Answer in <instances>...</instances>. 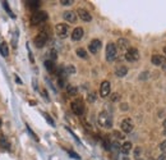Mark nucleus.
Masks as SVG:
<instances>
[{
    "instance_id": "7c9ffc66",
    "label": "nucleus",
    "mask_w": 166,
    "mask_h": 160,
    "mask_svg": "<svg viewBox=\"0 0 166 160\" xmlns=\"http://www.w3.org/2000/svg\"><path fill=\"white\" fill-rule=\"evenodd\" d=\"M114 136L116 137V139H119V140L124 139V135H123V133H120V132H118V131H115V132H114Z\"/></svg>"
},
{
    "instance_id": "412c9836",
    "label": "nucleus",
    "mask_w": 166,
    "mask_h": 160,
    "mask_svg": "<svg viewBox=\"0 0 166 160\" xmlns=\"http://www.w3.org/2000/svg\"><path fill=\"white\" fill-rule=\"evenodd\" d=\"M67 92H68V95H69V96H76V95H77V92H78V90H77V87H76V86L69 85V86L67 87Z\"/></svg>"
},
{
    "instance_id": "aec40b11",
    "label": "nucleus",
    "mask_w": 166,
    "mask_h": 160,
    "mask_svg": "<svg viewBox=\"0 0 166 160\" xmlns=\"http://www.w3.org/2000/svg\"><path fill=\"white\" fill-rule=\"evenodd\" d=\"M3 8L6 10V13L9 14V17H10V18H16V14H14V13L12 12L10 6H9V4H8V2H3Z\"/></svg>"
},
{
    "instance_id": "4468645a",
    "label": "nucleus",
    "mask_w": 166,
    "mask_h": 160,
    "mask_svg": "<svg viewBox=\"0 0 166 160\" xmlns=\"http://www.w3.org/2000/svg\"><path fill=\"white\" fill-rule=\"evenodd\" d=\"M152 64L153 65H157V67H160V65H164L165 63H166V58L165 56H162V55H157V54H155V55H152Z\"/></svg>"
},
{
    "instance_id": "20e7f679",
    "label": "nucleus",
    "mask_w": 166,
    "mask_h": 160,
    "mask_svg": "<svg viewBox=\"0 0 166 160\" xmlns=\"http://www.w3.org/2000/svg\"><path fill=\"white\" fill-rule=\"evenodd\" d=\"M55 32L57 35V37L65 39V37H68V35H69V27L65 23H59V25H56V27H55Z\"/></svg>"
},
{
    "instance_id": "37998d69",
    "label": "nucleus",
    "mask_w": 166,
    "mask_h": 160,
    "mask_svg": "<svg viewBox=\"0 0 166 160\" xmlns=\"http://www.w3.org/2000/svg\"><path fill=\"white\" fill-rule=\"evenodd\" d=\"M162 68H164V70H165V72H166V63H165V64H164V65H162Z\"/></svg>"
},
{
    "instance_id": "58836bf2",
    "label": "nucleus",
    "mask_w": 166,
    "mask_h": 160,
    "mask_svg": "<svg viewBox=\"0 0 166 160\" xmlns=\"http://www.w3.org/2000/svg\"><path fill=\"white\" fill-rule=\"evenodd\" d=\"M42 95H44V97H45L46 100H49V96H47V93H46V91H42Z\"/></svg>"
},
{
    "instance_id": "72a5a7b5",
    "label": "nucleus",
    "mask_w": 166,
    "mask_h": 160,
    "mask_svg": "<svg viewBox=\"0 0 166 160\" xmlns=\"http://www.w3.org/2000/svg\"><path fill=\"white\" fill-rule=\"evenodd\" d=\"M50 58H51V62L56 59V51L55 50H51V51H50Z\"/></svg>"
},
{
    "instance_id": "ddd939ff",
    "label": "nucleus",
    "mask_w": 166,
    "mask_h": 160,
    "mask_svg": "<svg viewBox=\"0 0 166 160\" xmlns=\"http://www.w3.org/2000/svg\"><path fill=\"white\" fill-rule=\"evenodd\" d=\"M83 33H84V31H83L82 27L74 28L73 32H72V40H73V41H79L83 37Z\"/></svg>"
},
{
    "instance_id": "423d86ee",
    "label": "nucleus",
    "mask_w": 166,
    "mask_h": 160,
    "mask_svg": "<svg viewBox=\"0 0 166 160\" xmlns=\"http://www.w3.org/2000/svg\"><path fill=\"white\" fill-rule=\"evenodd\" d=\"M70 108L76 115H82L84 113V104L82 100H76L70 104Z\"/></svg>"
},
{
    "instance_id": "b1692460",
    "label": "nucleus",
    "mask_w": 166,
    "mask_h": 160,
    "mask_svg": "<svg viewBox=\"0 0 166 160\" xmlns=\"http://www.w3.org/2000/svg\"><path fill=\"white\" fill-rule=\"evenodd\" d=\"M57 85H59L60 89L65 87V78H64V76H59V78H57Z\"/></svg>"
},
{
    "instance_id": "393cba45",
    "label": "nucleus",
    "mask_w": 166,
    "mask_h": 160,
    "mask_svg": "<svg viewBox=\"0 0 166 160\" xmlns=\"http://www.w3.org/2000/svg\"><path fill=\"white\" fill-rule=\"evenodd\" d=\"M27 5L30 6V8L35 9V8H39L40 6V2L39 0H35V2H27Z\"/></svg>"
},
{
    "instance_id": "1a4fd4ad",
    "label": "nucleus",
    "mask_w": 166,
    "mask_h": 160,
    "mask_svg": "<svg viewBox=\"0 0 166 160\" xmlns=\"http://www.w3.org/2000/svg\"><path fill=\"white\" fill-rule=\"evenodd\" d=\"M110 90H111V85L109 81H104L100 86V95L101 97H106L110 95Z\"/></svg>"
},
{
    "instance_id": "9b49d317",
    "label": "nucleus",
    "mask_w": 166,
    "mask_h": 160,
    "mask_svg": "<svg viewBox=\"0 0 166 160\" xmlns=\"http://www.w3.org/2000/svg\"><path fill=\"white\" fill-rule=\"evenodd\" d=\"M77 14L79 16V18H81L82 21H84V22H91L92 21V16L90 14V12L83 9V8H79L78 12H77Z\"/></svg>"
},
{
    "instance_id": "4c0bfd02",
    "label": "nucleus",
    "mask_w": 166,
    "mask_h": 160,
    "mask_svg": "<svg viewBox=\"0 0 166 160\" xmlns=\"http://www.w3.org/2000/svg\"><path fill=\"white\" fill-rule=\"evenodd\" d=\"M139 151H141V149H135V152H134L135 158H138V155H139Z\"/></svg>"
},
{
    "instance_id": "cd10ccee",
    "label": "nucleus",
    "mask_w": 166,
    "mask_h": 160,
    "mask_svg": "<svg viewBox=\"0 0 166 160\" xmlns=\"http://www.w3.org/2000/svg\"><path fill=\"white\" fill-rule=\"evenodd\" d=\"M74 2L73 0H60V4L61 5H70V4H73Z\"/></svg>"
},
{
    "instance_id": "f03ea898",
    "label": "nucleus",
    "mask_w": 166,
    "mask_h": 160,
    "mask_svg": "<svg viewBox=\"0 0 166 160\" xmlns=\"http://www.w3.org/2000/svg\"><path fill=\"white\" fill-rule=\"evenodd\" d=\"M106 60L107 62H114L118 56V49H116V45L114 42H109L106 46Z\"/></svg>"
},
{
    "instance_id": "5701e85b",
    "label": "nucleus",
    "mask_w": 166,
    "mask_h": 160,
    "mask_svg": "<svg viewBox=\"0 0 166 160\" xmlns=\"http://www.w3.org/2000/svg\"><path fill=\"white\" fill-rule=\"evenodd\" d=\"M77 55H78L79 58H83V59H86V58H87V53H86V50L82 49V48L77 49Z\"/></svg>"
},
{
    "instance_id": "dca6fc26",
    "label": "nucleus",
    "mask_w": 166,
    "mask_h": 160,
    "mask_svg": "<svg viewBox=\"0 0 166 160\" xmlns=\"http://www.w3.org/2000/svg\"><path fill=\"white\" fill-rule=\"evenodd\" d=\"M127 73H128V68L124 67V65H119V67H116V69H115V74L118 77H124Z\"/></svg>"
},
{
    "instance_id": "a19ab883",
    "label": "nucleus",
    "mask_w": 166,
    "mask_h": 160,
    "mask_svg": "<svg viewBox=\"0 0 166 160\" xmlns=\"http://www.w3.org/2000/svg\"><path fill=\"white\" fill-rule=\"evenodd\" d=\"M16 81H17V82H18V83H22V82H20V79H19V78H18V77H17V76H16Z\"/></svg>"
},
{
    "instance_id": "c03bdc74",
    "label": "nucleus",
    "mask_w": 166,
    "mask_h": 160,
    "mask_svg": "<svg viewBox=\"0 0 166 160\" xmlns=\"http://www.w3.org/2000/svg\"><path fill=\"white\" fill-rule=\"evenodd\" d=\"M164 54H166V46L164 48Z\"/></svg>"
},
{
    "instance_id": "79ce46f5",
    "label": "nucleus",
    "mask_w": 166,
    "mask_h": 160,
    "mask_svg": "<svg viewBox=\"0 0 166 160\" xmlns=\"http://www.w3.org/2000/svg\"><path fill=\"white\" fill-rule=\"evenodd\" d=\"M162 126H164V128H165V129H166V119H165V120H164V124H162Z\"/></svg>"
},
{
    "instance_id": "f257e3e1",
    "label": "nucleus",
    "mask_w": 166,
    "mask_h": 160,
    "mask_svg": "<svg viewBox=\"0 0 166 160\" xmlns=\"http://www.w3.org/2000/svg\"><path fill=\"white\" fill-rule=\"evenodd\" d=\"M97 122L102 128H111L113 127V118H111V115L106 112H101L98 114Z\"/></svg>"
},
{
    "instance_id": "f8f14e48",
    "label": "nucleus",
    "mask_w": 166,
    "mask_h": 160,
    "mask_svg": "<svg viewBox=\"0 0 166 160\" xmlns=\"http://www.w3.org/2000/svg\"><path fill=\"white\" fill-rule=\"evenodd\" d=\"M63 17H64V19H65L67 22H69V23H76V22H77V14H76V12L67 10V12H64Z\"/></svg>"
},
{
    "instance_id": "f3484780",
    "label": "nucleus",
    "mask_w": 166,
    "mask_h": 160,
    "mask_svg": "<svg viewBox=\"0 0 166 160\" xmlns=\"http://www.w3.org/2000/svg\"><path fill=\"white\" fill-rule=\"evenodd\" d=\"M132 147H133V145H132V142H124L121 145V149H120V151L123 152V154H129L131 152V150H132Z\"/></svg>"
},
{
    "instance_id": "bb28decb",
    "label": "nucleus",
    "mask_w": 166,
    "mask_h": 160,
    "mask_svg": "<svg viewBox=\"0 0 166 160\" xmlns=\"http://www.w3.org/2000/svg\"><path fill=\"white\" fill-rule=\"evenodd\" d=\"M119 99H120V95H119V93H116V92L113 93V95L110 96V100H111V101H114V103H115V101H118Z\"/></svg>"
},
{
    "instance_id": "0eeeda50",
    "label": "nucleus",
    "mask_w": 166,
    "mask_h": 160,
    "mask_svg": "<svg viewBox=\"0 0 166 160\" xmlns=\"http://www.w3.org/2000/svg\"><path fill=\"white\" fill-rule=\"evenodd\" d=\"M33 42H35V46H36V48H39V49L44 48L45 44L47 42V33L40 32V33L33 39Z\"/></svg>"
},
{
    "instance_id": "a878e982",
    "label": "nucleus",
    "mask_w": 166,
    "mask_h": 160,
    "mask_svg": "<svg viewBox=\"0 0 166 160\" xmlns=\"http://www.w3.org/2000/svg\"><path fill=\"white\" fill-rule=\"evenodd\" d=\"M44 117H45V119L50 123V126H53V127H55V123H54V120L51 119V118H50V115L49 114H44Z\"/></svg>"
},
{
    "instance_id": "ea45409f",
    "label": "nucleus",
    "mask_w": 166,
    "mask_h": 160,
    "mask_svg": "<svg viewBox=\"0 0 166 160\" xmlns=\"http://www.w3.org/2000/svg\"><path fill=\"white\" fill-rule=\"evenodd\" d=\"M121 109H123V110H127V109H128L127 104H121Z\"/></svg>"
},
{
    "instance_id": "4be33fe9",
    "label": "nucleus",
    "mask_w": 166,
    "mask_h": 160,
    "mask_svg": "<svg viewBox=\"0 0 166 160\" xmlns=\"http://www.w3.org/2000/svg\"><path fill=\"white\" fill-rule=\"evenodd\" d=\"M45 68L49 70V72H54L55 70V64L51 62V60H45Z\"/></svg>"
},
{
    "instance_id": "c9c22d12",
    "label": "nucleus",
    "mask_w": 166,
    "mask_h": 160,
    "mask_svg": "<svg viewBox=\"0 0 166 160\" xmlns=\"http://www.w3.org/2000/svg\"><path fill=\"white\" fill-rule=\"evenodd\" d=\"M157 160H166V152H164V154H161L160 156H158Z\"/></svg>"
},
{
    "instance_id": "6e6552de",
    "label": "nucleus",
    "mask_w": 166,
    "mask_h": 160,
    "mask_svg": "<svg viewBox=\"0 0 166 160\" xmlns=\"http://www.w3.org/2000/svg\"><path fill=\"white\" fill-rule=\"evenodd\" d=\"M120 128L121 131L124 133H131L133 128H134V123L132 119H129V118H125V119H123L121 123H120Z\"/></svg>"
},
{
    "instance_id": "7ed1b4c3",
    "label": "nucleus",
    "mask_w": 166,
    "mask_h": 160,
    "mask_svg": "<svg viewBox=\"0 0 166 160\" xmlns=\"http://www.w3.org/2000/svg\"><path fill=\"white\" fill-rule=\"evenodd\" d=\"M47 19V13L44 10H39V12H35L31 17V23L32 25H40L42 22H45Z\"/></svg>"
},
{
    "instance_id": "9d476101",
    "label": "nucleus",
    "mask_w": 166,
    "mask_h": 160,
    "mask_svg": "<svg viewBox=\"0 0 166 160\" xmlns=\"http://www.w3.org/2000/svg\"><path fill=\"white\" fill-rule=\"evenodd\" d=\"M101 46H102V44H101V41H100L98 39L92 40V41L90 42V45H88L90 53H91V54H97L100 50H101Z\"/></svg>"
},
{
    "instance_id": "e433bc0d",
    "label": "nucleus",
    "mask_w": 166,
    "mask_h": 160,
    "mask_svg": "<svg viewBox=\"0 0 166 160\" xmlns=\"http://www.w3.org/2000/svg\"><path fill=\"white\" fill-rule=\"evenodd\" d=\"M118 160H129V158H128V156H125V155H121V156H119V158H118Z\"/></svg>"
},
{
    "instance_id": "c756f323",
    "label": "nucleus",
    "mask_w": 166,
    "mask_h": 160,
    "mask_svg": "<svg viewBox=\"0 0 166 160\" xmlns=\"http://www.w3.org/2000/svg\"><path fill=\"white\" fill-rule=\"evenodd\" d=\"M160 150H161L162 152H166V140L160 143Z\"/></svg>"
},
{
    "instance_id": "f704fd0d",
    "label": "nucleus",
    "mask_w": 166,
    "mask_h": 160,
    "mask_svg": "<svg viewBox=\"0 0 166 160\" xmlns=\"http://www.w3.org/2000/svg\"><path fill=\"white\" fill-rule=\"evenodd\" d=\"M27 131H28V132H30V133H31V136H32V137H33V139H35V140H36V141H37V140H39V139H37V137H36V135H35V133H33V132H32V129H31V128H30V127H28V126H27Z\"/></svg>"
},
{
    "instance_id": "2f4dec72",
    "label": "nucleus",
    "mask_w": 166,
    "mask_h": 160,
    "mask_svg": "<svg viewBox=\"0 0 166 160\" xmlns=\"http://www.w3.org/2000/svg\"><path fill=\"white\" fill-rule=\"evenodd\" d=\"M95 100H96V95H95V93H90V95H88V101H90V103H93Z\"/></svg>"
},
{
    "instance_id": "39448f33",
    "label": "nucleus",
    "mask_w": 166,
    "mask_h": 160,
    "mask_svg": "<svg viewBox=\"0 0 166 160\" xmlns=\"http://www.w3.org/2000/svg\"><path fill=\"white\" fill-rule=\"evenodd\" d=\"M125 59L131 63H134L139 59V51L135 48H129L125 53Z\"/></svg>"
},
{
    "instance_id": "473e14b6",
    "label": "nucleus",
    "mask_w": 166,
    "mask_h": 160,
    "mask_svg": "<svg viewBox=\"0 0 166 160\" xmlns=\"http://www.w3.org/2000/svg\"><path fill=\"white\" fill-rule=\"evenodd\" d=\"M111 146H113V149H114V150H120V149H121V146H120V145H119L118 142H113V143H111Z\"/></svg>"
},
{
    "instance_id": "2eb2a0df",
    "label": "nucleus",
    "mask_w": 166,
    "mask_h": 160,
    "mask_svg": "<svg viewBox=\"0 0 166 160\" xmlns=\"http://www.w3.org/2000/svg\"><path fill=\"white\" fill-rule=\"evenodd\" d=\"M118 48L121 50V51H125V53H127V50L129 49V42H128V40H125V39H119V40H118Z\"/></svg>"
},
{
    "instance_id": "c85d7f7f",
    "label": "nucleus",
    "mask_w": 166,
    "mask_h": 160,
    "mask_svg": "<svg viewBox=\"0 0 166 160\" xmlns=\"http://www.w3.org/2000/svg\"><path fill=\"white\" fill-rule=\"evenodd\" d=\"M68 154L72 156V158H74V159H77V160H79V159H81V156H78V154H76V152L74 151H68Z\"/></svg>"
},
{
    "instance_id": "6ab92c4d",
    "label": "nucleus",
    "mask_w": 166,
    "mask_h": 160,
    "mask_svg": "<svg viewBox=\"0 0 166 160\" xmlns=\"http://www.w3.org/2000/svg\"><path fill=\"white\" fill-rule=\"evenodd\" d=\"M0 146H2L3 149H5V150H9L10 149V143L8 142V140H6V137L4 135L0 136Z\"/></svg>"
},
{
    "instance_id": "a211bd4d",
    "label": "nucleus",
    "mask_w": 166,
    "mask_h": 160,
    "mask_svg": "<svg viewBox=\"0 0 166 160\" xmlns=\"http://www.w3.org/2000/svg\"><path fill=\"white\" fill-rule=\"evenodd\" d=\"M0 54H2V56L6 58L9 55V49L8 46H6V44L3 42V41H0Z\"/></svg>"
}]
</instances>
